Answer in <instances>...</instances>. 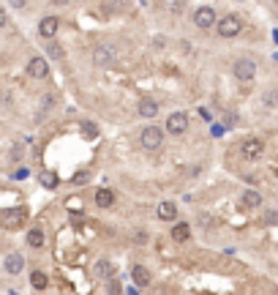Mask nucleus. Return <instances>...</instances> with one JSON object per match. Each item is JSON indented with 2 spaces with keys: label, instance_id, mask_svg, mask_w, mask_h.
<instances>
[{
  "label": "nucleus",
  "instance_id": "26",
  "mask_svg": "<svg viewBox=\"0 0 278 295\" xmlns=\"http://www.w3.org/2000/svg\"><path fill=\"white\" fill-rule=\"evenodd\" d=\"M14 178H19V181H22V178H27V170H25V167H22V170H16Z\"/></svg>",
  "mask_w": 278,
  "mask_h": 295
},
{
  "label": "nucleus",
  "instance_id": "3",
  "mask_svg": "<svg viewBox=\"0 0 278 295\" xmlns=\"http://www.w3.org/2000/svg\"><path fill=\"white\" fill-rule=\"evenodd\" d=\"M235 77L240 79V82H251V79L257 77V63L248 60V57H240V60L235 63Z\"/></svg>",
  "mask_w": 278,
  "mask_h": 295
},
{
  "label": "nucleus",
  "instance_id": "20",
  "mask_svg": "<svg viewBox=\"0 0 278 295\" xmlns=\"http://www.w3.org/2000/svg\"><path fill=\"white\" fill-rule=\"evenodd\" d=\"M30 285L36 287V290H44V287H46V274H44V271H33V274H30Z\"/></svg>",
  "mask_w": 278,
  "mask_h": 295
},
{
  "label": "nucleus",
  "instance_id": "24",
  "mask_svg": "<svg viewBox=\"0 0 278 295\" xmlns=\"http://www.w3.org/2000/svg\"><path fill=\"white\" fill-rule=\"evenodd\" d=\"M41 183H44V186H49V189H55V186H57V181H55V175H52V172L41 175Z\"/></svg>",
  "mask_w": 278,
  "mask_h": 295
},
{
  "label": "nucleus",
  "instance_id": "22",
  "mask_svg": "<svg viewBox=\"0 0 278 295\" xmlns=\"http://www.w3.org/2000/svg\"><path fill=\"white\" fill-rule=\"evenodd\" d=\"M107 11H126V0H104Z\"/></svg>",
  "mask_w": 278,
  "mask_h": 295
},
{
  "label": "nucleus",
  "instance_id": "6",
  "mask_svg": "<svg viewBox=\"0 0 278 295\" xmlns=\"http://www.w3.org/2000/svg\"><path fill=\"white\" fill-rule=\"evenodd\" d=\"M22 222H25V208H8V211H3V227L5 230L22 227Z\"/></svg>",
  "mask_w": 278,
  "mask_h": 295
},
{
  "label": "nucleus",
  "instance_id": "1",
  "mask_svg": "<svg viewBox=\"0 0 278 295\" xmlns=\"http://www.w3.org/2000/svg\"><path fill=\"white\" fill-rule=\"evenodd\" d=\"M139 142H142L144 150H158L161 145H164V131L158 129V126H144L142 134H139Z\"/></svg>",
  "mask_w": 278,
  "mask_h": 295
},
{
  "label": "nucleus",
  "instance_id": "5",
  "mask_svg": "<svg viewBox=\"0 0 278 295\" xmlns=\"http://www.w3.org/2000/svg\"><path fill=\"white\" fill-rule=\"evenodd\" d=\"M194 25L202 27V30H207V27L216 25V11L210 8V5H202V8L194 11Z\"/></svg>",
  "mask_w": 278,
  "mask_h": 295
},
{
  "label": "nucleus",
  "instance_id": "29",
  "mask_svg": "<svg viewBox=\"0 0 278 295\" xmlns=\"http://www.w3.org/2000/svg\"><path fill=\"white\" fill-rule=\"evenodd\" d=\"M55 3H68V0H55Z\"/></svg>",
  "mask_w": 278,
  "mask_h": 295
},
{
  "label": "nucleus",
  "instance_id": "30",
  "mask_svg": "<svg viewBox=\"0 0 278 295\" xmlns=\"http://www.w3.org/2000/svg\"><path fill=\"white\" fill-rule=\"evenodd\" d=\"M129 295H137V290H129Z\"/></svg>",
  "mask_w": 278,
  "mask_h": 295
},
{
  "label": "nucleus",
  "instance_id": "25",
  "mask_svg": "<svg viewBox=\"0 0 278 295\" xmlns=\"http://www.w3.org/2000/svg\"><path fill=\"white\" fill-rule=\"evenodd\" d=\"M8 3L14 5V8H25V3H27V0H8Z\"/></svg>",
  "mask_w": 278,
  "mask_h": 295
},
{
  "label": "nucleus",
  "instance_id": "17",
  "mask_svg": "<svg viewBox=\"0 0 278 295\" xmlns=\"http://www.w3.org/2000/svg\"><path fill=\"white\" fill-rule=\"evenodd\" d=\"M240 202H243L246 208H259V205H262V194H259V192H251V189H248V192H243Z\"/></svg>",
  "mask_w": 278,
  "mask_h": 295
},
{
  "label": "nucleus",
  "instance_id": "10",
  "mask_svg": "<svg viewBox=\"0 0 278 295\" xmlns=\"http://www.w3.org/2000/svg\"><path fill=\"white\" fill-rule=\"evenodd\" d=\"M262 150H265L262 140H246L240 153H243V159H257V156H262Z\"/></svg>",
  "mask_w": 278,
  "mask_h": 295
},
{
  "label": "nucleus",
  "instance_id": "9",
  "mask_svg": "<svg viewBox=\"0 0 278 295\" xmlns=\"http://www.w3.org/2000/svg\"><path fill=\"white\" fill-rule=\"evenodd\" d=\"M27 74H30L33 79H44L46 74H49V63H46L44 57H33V60L27 63Z\"/></svg>",
  "mask_w": 278,
  "mask_h": 295
},
{
  "label": "nucleus",
  "instance_id": "19",
  "mask_svg": "<svg viewBox=\"0 0 278 295\" xmlns=\"http://www.w3.org/2000/svg\"><path fill=\"white\" fill-rule=\"evenodd\" d=\"M112 202H115V197H112L109 189H98V192H96V205L98 208H109Z\"/></svg>",
  "mask_w": 278,
  "mask_h": 295
},
{
  "label": "nucleus",
  "instance_id": "8",
  "mask_svg": "<svg viewBox=\"0 0 278 295\" xmlns=\"http://www.w3.org/2000/svg\"><path fill=\"white\" fill-rule=\"evenodd\" d=\"M57 27H60V22H57V16H44L41 22H38V36L46 38V41H52L57 33Z\"/></svg>",
  "mask_w": 278,
  "mask_h": 295
},
{
  "label": "nucleus",
  "instance_id": "18",
  "mask_svg": "<svg viewBox=\"0 0 278 295\" xmlns=\"http://www.w3.org/2000/svg\"><path fill=\"white\" fill-rule=\"evenodd\" d=\"M44 241H46V238H44V230H41V227H33L30 233H27V244H30L33 249H41Z\"/></svg>",
  "mask_w": 278,
  "mask_h": 295
},
{
  "label": "nucleus",
  "instance_id": "7",
  "mask_svg": "<svg viewBox=\"0 0 278 295\" xmlns=\"http://www.w3.org/2000/svg\"><path fill=\"white\" fill-rule=\"evenodd\" d=\"M22 268H25V260H22V254H16V252H11V254H5V260H3V271L8 276H16V274H22Z\"/></svg>",
  "mask_w": 278,
  "mask_h": 295
},
{
  "label": "nucleus",
  "instance_id": "11",
  "mask_svg": "<svg viewBox=\"0 0 278 295\" xmlns=\"http://www.w3.org/2000/svg\"><path fill=\"white\" fill-rule=\"evenodd\" d=\"M112 60H115L112 47H96V52H93V63H96V66H109Z\"/></svg>",
  "mask_w": 278,
  "mask_h": 295
},
{
  "label": "nucleus",
  "instance_id": "27",
  "mask_svg": "<svg viewBox=\"0 0 278 295\" xmlns=\"http://www.w3.org/2000/svg\"><path fill=\"white\" fill-rule=\"evenodd\" d=\"M268 222H270V224H278V213L270 211V213H268Z\"/></svg>",
  "mask_w": 278,
  "mask_h": 295
},
{
  "label": "nucleus",
  "instance_id": "12",
  "mask_svg": "<svg viewBox=\"0 0 278 295\" xmlns=\"http://www.w3.org/2000/svg\"><path fill=\"white\" fill-rule=\"evenodd\" d=\"M139 115H142V118H155V115H158V101L144 96L142 101H139Z\"/></svg>",
  "mask_w": 278,
  "mask_h": 295
},
{
  "label": "nucleus",
  "instance_id": "4",
  "mask_svg": "<svg viewBox=\"0 0 278 295\" xmlns=\"http://www.w3.org/2000/svg\"><path fill=\"white\" fill-rule=\"evenodd\" d=\"M166 131H169V134H185V131H188V115L172 112L169 118H166Z\"/></svg>",
  "mask_w": 278,
  "mask_h": 295
},
{
  "label": "nucleus",
  "instance_id": "21",
  "mask_svg": "<svg viewBox=\"0 0 278 295\" xmlns=\"http://www.w3.org/2000/svg\"><path fill=\"white\" fill-rule=\"evenodd\" d=\"M46 57H49V60H60V57H63V47H60V44H55V41H49V44H46Z\"/></svg>",
  "mask_w": 278,
  "mask_h": 295
},
{
  "label": "nucleus",
  "instance_id": "23",
  "mask_svg": "<svg viewBox=\"0 0 278 295\" xmlns=\"http://www.w3.org/2000/svg\"><path fill=\"white\" fill-rule=\"evenodd\" d=\"M183 5H185V0H172L169 11H172V14H183Z\"/></svg>",
  "mask_w": 278,
  "mask_h": 295
},
{
  "label": "nucleus",
  "instance_id": "16",
  "mask_svg": "<svg viewBox=\"0 0 278 295\" xmlns=\"http://www.w3.org/2000/svg\"><path fill=\"white\" fill-rule=\"evenodd\" d=\"M96 276H98V279H112V276H115L112 263H109V260H98V263H96Z\"/></svg>",
  "mask_w": 278,
  "mask_h": 295
},
{
  "label": "nucleus",
  "instance_id": "28",
  "mask_svg": "<svg viewBox=\"0 0 278 295\" xmlns=\"http://www.w3.org/2000/svg\"><path fill=\"white\" fill-rule=\"evenodd\" d=\"M5 25H8V14L3 11V14H0V27H5Z\"/></svg>",
  "mask_w": 278,
  "mask_h": 295
},
{
  "label": "nucleus",
  "instance_id": "14",
  "mask_svg": "<svg viewBox=\"0 0 278 295\" xmlns=\"http://www.w3.org/2000/svg\"><path fill=\"white\" fill-rule=\"evenodd\" d=\"M188 235H191V224H185V222H177L175 227H172V238H175L177 244H183V241H188Z\"/></svg>",
  "mask_w": 278,
  "mask_h": 295
},
{
  "label": "nucleus",
  "instance_id": "15",
  "mask_svg": "<svg viewBox=\"0 0 278 295\" xmlns=\"http://www.w3.org/2000/svg\"><path fill=\"white\" fill-rule=\"evenodd\" d=\"M131 276H134V282L139 287H147L150 285V274H147L144 265H134V268H131Z\"/></svg>",
  "mask_w": 278,
  "mask_h": 295
},
{
  "label": "nucleus",
  "instance_id": "2",
  "mask_svg": "<svg viewBox=\"0 0 278 295\" xmlns=\"http://www.w3.org/2000/svg\"><path fill=\"white\" fill-rule=\"evenodd\" d=\"M240 30H243V22L237 19L235 14H229V16H221V19H218V36H224V38H232V36H237Z\"/></svg>",
  "mask_w": 278,
  "mask_h": 295
},
{
  "label": "nucleus",
  "instance_id": "13",
  "mask_svg": "<svg viewBox=\"0 0 278 295\" xmlns=\"http://www.w3.org/2000/svg\"><path fill=\"white\" fill-rule=\"evenodd\" d=\"M175 216H177V205H175V202H161V205H158V219H161V222H175Z\"/></svg>",
  "mask_w": 278,
  "mask_h": 295
}]
</instances>
